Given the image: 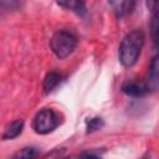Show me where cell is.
<instances>
[{"label": "cell", "mask_w": 159, "mask_h": 159, "mask_svg": "<svg viewBox=\"0 0 159 159\" xmlns=\"http://www.w3.org/2000/svg\"><path fill=\"white\" fill-rule=\"evenodd\" d=\"M144 40L145 36L140 29L132 30L122 39L118 48V60L123 67L129 68L137 63L144 45Z\"/></svg>", "instance_id": "cell-1"}, {"label": "cell", "mask_w": 159, "mask_h": 159, "mask_svg": "<svg viewBox=\"0 0 159 159\" xmlns=\"http://www.w3.org/2000/svg\"><path fill=\"white\" fill-rule=\"evenodd\" d=\"M77 46V39L68 31H57L50 40V47L57 58L68 57Z\"/></svg>", "instance_id": "cell-2"}, {"label": "cell", "mask_w": 159, "mask_h": 159, "mask_svg": "<svg viewBox=\"0 0 159 159\" xmlns=\"http://www.w3.org/2000/svg\"><path fill=\"white\" fill-rule=\"evenodd\" d=\"M60 124L58 114L51 108H43L36 113L32 120V129L35 133L46 135L53 132Z\"/></svg>", "instance_id": "cell-3"}, {"label": "cell", "mask_w": 159, "mask_h": 159, "mask_svg": "<svg viewBox=\"0 0 159 159\" xmlns=\"http://www.w3.org/2000/svg\"><path fill=\"white\" fill-rule=\"evenodd\" d=\"M144 84H145L148 92H158L159 91V53L153 57V60L149 65Z\"/></svg>", "instance_id": "cell-4"}, {"label": "cell", "mask_w": 159, "mask_h": 159, "mask_svg": "<svg viewBox=\"0 0 159 159\" xmlns=\"http://www.w3.org/2000/svg\"><path fill=\"white\" fill-rule=\"evenodd\" d=\"M148 7L152 10V20H150V35L152 42L155 50H159V1H149L147 2Z\"/></svg>", "instance_id": "cell-5"}, {"label": "cell", "mask_w": 159, "mask_h": 159, "mask_svg": "<svg viewBox=\"0 0 159 159\" xmlns=\"http://www.w3.org/2000/svg\"><path fill=\"white\" fill-rule=\"evenodd\" d=\"M120 89L128 97H134V98H140V97H143L148 93V89H147L145 84H142V83H138V82H132V81L124 82L122 84Z\"/></svg>", "instance_id": "cell-6"}, {"label": "cell", "mask_w": 159, "mask_h": 159, "mask_svg": "<svg viewBox=\"0 0 159 159\" xmlns=\"http://www.w3.org/2000/svg\"><path fill=\"white\" fill-rule=\"evenodd\" d=\"M108 4L112 6L113 12L117 19H122L129 15L134 10V6H135L134 1H109Z\"/></svg>", "instance_id": "cell-7"}, {"label": "cell", "mask_w": 159, "mask_h": 159, "mask_svg": "<svg viewBox=\"0 0 159 159\" xmlns=\"http://www.w3.org/2000/svg\"><path fill=\"white\" fill-rule=\"evenodd\" d=\"M24 119H16V120H12L11 123H9L5 129H4V133L1 135L2 140H11V139H15L16 137H19L24 129Z\"/></svg>", "instance_id": "cell-8"}, {"label": "cell", "mask_w": 159, "mask_h": 159, "mask_svg": "<svg viewBox=\"0 0 159 159\" xmlns=\"http://www.w3.org/2000/svg\"><path fill=\"white\" fill-rule=\"evenodd\" d=\"M57 5L61 7H65L66 10H70L75 12L78 16H83L86 14V5L83 1L78 0H66V1H57Z\"/></svg>", "instance_id": "cell-9"}, {"label": "cell", "mask_w": 159, "mask_h": 159, "mask_svg": "<svg viewBox=\"0 0 159 159\" xmlns=\"http://www.w3.org/2000/svg\"><path fill=\"white\" fill-rule=\"evenodd\" d=\"M60 82H61V75L58 72H56V71L48 72L43 78V83H42L43 92L45 93H50L51 91H53L58 86Z\"/></svg>", "instance_id": "cell-10"}, {"label": "cell", "mask_w": 159, "mask_h": 159, "mask_svg": "<svg viewBox=\"0 0 159 159\" xmlns=\"http://www.w3.org/2000/svg\"><path fill=\"white\" fill-rule=\"evenodd\" d=\"M39 155V149L36 147H25L17 150L11 159H36Z\"/></svg>", "instance_id": "cell-11"}, {"label": "cell", "mask_w": 159, "mask_h": 159, "mask_svg": "<svg viewBox=\"0 0 159 159\" xmlns=\"http://www.w3.org/2000/svg\"><path fill=\"white\" fill-rule=\"evenodd\" d=\"M103 125H104V120L101 117L88 118L86 120V133H94V132L102 129Z\"/></svg>", "instance_id": "cell-12"}, {"label": "cell", "mask_w": 159, "mask_h": 159, "mask_svg": "<svg viewBox=\"0 0 159 159\" xmlns=\"http://www.w3.org/2000/svg\"><path fill=\"white\" fill-rule=\"evenodd\" d=\"M78 159H102L101 157H98L97 154H94V153H89V152H86V153H82L81 155H80V158Z\"/></svg>", "instance_id": "cell-13"}, {"label": "cell", "mask_w": 159, "mask_h": 159, "mask_svg": "<svg viewBox=\"0 0 159 159\" xmlns=\"http://www.w3.org/2000/svg\"><path fill=\"white\" fill-rule=\"evenodd\" d=\"M142 159H148V157H147V155H144V157H143Z\"/></svg>", "instance_id": "cell-14"}]
</instances>
